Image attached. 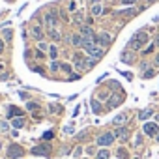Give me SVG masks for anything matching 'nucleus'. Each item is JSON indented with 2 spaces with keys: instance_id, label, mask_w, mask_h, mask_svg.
<instances>
[{
  "instance_id": "obj_1",
  "label": "nucleus",
  "mask_w": 159,
  "mask_h": 159,
  "mask_svg": "<svg viewBox=\"0 0 159 159\" xmlns=\"http://www.w3.org/2000/svg\"><path fill=\"white\" fill-rule=\"evenodd\" d=\"M83 49H84L92 58H98V60L105 54V49H103L101 45H98V43H84V45H83Z\"/></svg>"
},
{
  "instance_id": "obj_2",
  "label": "nucleus",
  "mask_w": 159,
  "mask_h": 159,
  "mask_svg": "<svg viewBox=\"0 0 159 159\" xmlns=\"http://www.w3.org/2000/svg\"><path fill=\"white\" fill-rule=\"evenodd\" d=\"M56 23H58V11H56V10H51V11L45 15V26H47V32H49V30H54V28H56Z\"/></svg>"
},
{
  "instance_id": "obj_3",
  "label": "nucleus",
  "mask_w": 159,
  "mask_h": 159,
  "mask_svg": "<svg viewBox=\"0 0 159 159\" xmlns=\"http://www.w3.org/2000/svg\"><path fill=\"white\" fill-rule=\"evenodd\" d=\"M124 98H125L124 92H120V94H112V96L109 98V105H107V109H114V107H118V105L124 101Z\"/></svg>"
},
{
  "instance_id": "obj_4",
  "label": "nucleus",
  "mask_w": 159,
  "mask_h": 159,
  "mask_svg": "<svg viewBox=\"0 0 159 159\" xmlns=\"http://www.w3.org/2000/svg\"><path fill=\"white\" fill-rule=\"evenodd\" d=\"M144 133H146L148 137H157V135H159V125H157L155 122H146V124H144Z\"/></svg>"
},
{
  "instance_id": "obj_5",
  "label": "nucleus",
  "mask_w": 159,
  "mask_h": 159,
  "mask_svg": "<svg viewBox=\"0 0 159 159\" xmlns=\"http://www.w3.org/2000/svg\"><path fill=\"white\" fill-rule=\"evenodd\" d=\"M114 133H103V135H99L98 137V144L99 146H111L112 142H114Z\"/></svg>"
},
{
  "instance_id": "obj_6",
  "label": "nucleus",
  "mask_w": 159,
  "mask_h": 159,
  "mask_svg": "<svg viewBox=\"0 0 159 159\" xmlns=\"http://www.w3.org/2000/svg\"><path fill=\"white\" fill-rule=\"evenodd\" d=\"M23 153H25V150L19 144H11L8 148V157H11V159H19V157H23Z\"/></svg>"
},
{
  "instance_id": "obj_7",
  "label": "nucleus",
  "mask_w": 159,
  "mask_h": 159,
  "mask_svg": "<svg viewBox=\"0 0 159 159\" xmlns=\"http://www.w3.org/2000/svg\"><path fill=\"white\" fill-rule=\"evenodd\" d=\"M120 60H122L124 64H133V62H135V54H133V51H131V49H125V51H122V54H120Z\"/></svg>"
},
{
  "instance_id": "obj_8",
  "label": "nucleus",
  "mask_w": 159,
  "mask_h": 159,
  "mask_svg": "<svg viewBox=\"0 0 159 159\" xmlns=\"http://www.w3.org/2000/svg\"><path fill=\"white\" fill-rule=\"evenodd\" d=\"M111 41H112V36H111V34H107V32H101V34L98 36V45H101V47L111 45Z\"/></svg>"
},
{
  "instance_id": "obj_9",
  "label": "nucleus",
  "mask_w": 159,
  "mask_h": 159,
  "mask_svg": "<svg viewBox=\"0 0 159 159\" xmlns=\"http://www.w3.org/2000/svg\"><path fill=\"white\" fill-rule=\"evenodd\" d=\"M32 153H34V155H49V153H51V146H49V144L36 146V148H32Z\"/></svg>"
},
{
  "instance_id": "obj_10",
  "label": "nucleus",
  "mask_w": 159,
  "mask_h": 159,
  "mask_svg": "<svg viewBox=\"0 0 159 159\" xmlns=\"http://www.w3.org/2000/svg\"><path fill=\"white\" fill-rule=\"evenodd\" d=\"M114 137H116V139H120V140L124 142V140H127V139H129V129L122 125V127H118V129L114 131Z\"/></svg>"
},
{
  "instance_id": "obj_11",
  "label": "nucleus",
  "mask_w": 159,
  "mask_h": 159,
  "mask_svg": "<svg viewBox=\"0 0 159 159\" xmlns=\"http://www.w3.org/2000/svg\"><path fill=\"white\" fill-rule=\"evenodd\" d=\"M139 13L137 8H127V10H122V11H116V15H122V17H135Z\"/></svg>"
},
{
  "instance_id": "obj_12",
  "label": "nucleus",
  "mask_w": 159,
  "mask_h": 159,
  "mask_svg": "<svg viewBox=\"0 0 159 159\" xmlns=\"http://www.w3.org/2000/svg\"><path fill=\"white\" fill-rule=\"evenodd\" d=\"M19 116H23V111H21L19 107L11 105V107L8 109V118H19Z\"/></svg>"
},
{
  "instance_id": "obj_13",
  "label": "nucleus",
  "mask_w": 159,
  "mask_h": 159,
  "mask_svg": "<svg viewBox=\"0 0 159 159\" xmlns=\"http://www.w3.org/2000/svg\"><path fill=\"white\" fill-rule=\"evenodd\" d=\"M133 38H135V39H137V41H139L140 45H146V43H148V34H146L144 30H140V32H137V34H135Z\"/></svg>"
},
{
  "instance_id": "obj_14",
  "label": "nucleus",
  "mask_w": 159,
  "mask_h": 159,
  "mask_svg": "<svg viewBox=\"0 0 159 159\" xmlns=\"http://www.w3.org/2000/svg\"><path fill=\"white\" fill-rule=\"evenodd\" d=\"M81 36H83V38H94L96 34H94V30H92L88 25H83V26H81Z\"/></svg>"
},
{
  "instance_id": "obj_15",
  "label": "nucleus",
  "mask_w": 159,
  "mask_h": 159,
  "mask_svg": "<svg viewBox=\"0 0 159 159\" xmlns=\"http://www.w3.org/2000/svg\"><path fill=\"white\" fill-rule=\"evenodd\" d=\"M125 122H127V114H124V112H122V114H118V116H114V120H112V124H114V125H118V127H122Z\"/></svg>"
},
{
  "instance_id": "obj_16",
  "label": "nucleus",
  "mask_w": 159,
  "mask_h": 159,
  "mask_svg": "<svg viewBox=\"0 0 159 159\" xmlns=\"http://www.w3.org/2000/svg\"><path fill=\"white\" fill-rule=\"evenodd\" d=\"M32 36H34L36 39H39V41H43V36H45V34H43V28H41V26H34V28H32Z\"/></svg>"
},
{
  "instance_id": "obj_17",
  "label": "nucleus",
  "mask_w": 159,
  "mask_h": 159,
  "mask_svg": "<svg viewBox=\"0 0 159 159\" xmlns=\"http://www.w3.org/2000/svg\"><path fill=\"white\" fill-rule=\"evenodd\" d=\"M152 114H153V109H144V111H140V112H139V120L146 122V120H148Z\"/></svg>"
},
{
  "instance_id": "obj_18",
  "label": "nucleus",
  "mask_w": 159,
  "mask_h": 159,
  "mask_svg": "<svg viewBox=\"0 0 159 159\" xmlns=\"http://www.w3.org/2000/svg\"><path fill=\"white\" fill-rule=\"evenodd\" d=\"M71 43H73L75 47H83L84 39H83V36H81V34H73V38H71Z\"/></svg>"
},
{
  "instance_id": "obj_19",
  "label": "nucleus",
  "mask_w": 159,
  "mask_h": 159,
  "mask_svg": "<svg viewBox=\"0 0 159 159\" xmlns=\"http://www.w3.org/2000/svg\"><path fill=\"white\" fill-rule=\"evenodd\" d=\"M103 13V6L101 4H94L92 6V17H98V15H101Z\"/></svg>"
},
{
  "instance_id": "obj_20",
  "label": "nucleus",
  "mask_w": 159,
  "mask_h": 159,
  "mask_svg": "<svg viewBox=\"0 0 159 159\" xmlns=\"http://www.w3.org/2000/svg\"><path fill=\"white\" fill-rule=\"evenodd\" d=\"M127 49H131V51H140V49H142V45H140L135 38H131V41H129V47H127Z\"/></svg>"
},
{
  "instance_id": "obj_21",
  "label": "nucleus",
  "mask_w": 159,
  "mask_h": 159,
  "mask_svg": "<svg viewBox=\"0 0 159 159\" xmlns=\"http://www.w3.org/2000/svg\"><path fill=\"white\" fill-rule=\"evenodd\" d=\"M11 125H13L15 129H21V127L25 125V118H23V116H19V118H13V122H11Z\"/></svg>"
},
{
  "instance_id": "obj_22",
  "label": "nucleus",
  "mask_w": 159,
  "mask_h": 159,
  "mask_svg": "<svg viewBox=\"0 0 159 159\" xmlns=\"http://www.w3.org/2000/svg\"><path fill=\"white\" fill-rule=\"evenodd\" d=\"M109 157H111L109 150H107V148H103V150H99V152H98V157H96V159H109Z\"/></svg>"
},
{
  "instance_id": "obj_23",
  "label": "nucleus",
  "mask_w": 159,
  "mask_h": 159,
  "mask_svg": "<svg viewBox=\"0 0 159 159\" xmlns=\"http://www.w3.org/2000/svg\"><path fill=\"white\" fill-rule=\"evenodd\" d=\"M49 36H51L54 41H60V39H62V34H60L56 28H54V30H49Z\"/></svg>"
},
{
  "instance_id": "obj_24",
  "label": "nucleus",
  "mask_w": 159,
  "mask_h": 159,
  "mask_svg": "<svg viewBox=\"0 0 159 159\" xmlns=\"http://www.w3.org/2000/svg\"><path fill=\"white\" fill-rule=\"evenodd\" d=\"M90 105H92V111H94L96 114H99V112H101V105H99V101H98V99H92V103H90Z\"/></svg>"
},
{
  "instance_id": "obj_25",
  "label": "nucleus",
  "mask_w": 159,
  "mask_h": 159,
  "mask_svg": "<svg viewBox=\"0 0 159 159\" xmlns=\"http://www.w3.org/2000/svg\"><path fill=\"white\" fill-rule=\"evenodd\" d=\"M84 64H86V69H90V67H94V66L98 64V58H92V56H90V58L84 60Z\"/></svg>"
},
{
  "instance_id": "obj_26",
  "label": "nucleus",
  "mask_w": 159,
  "mask_h": 159,
  "mask_svg": "<svg viewBox=\"0 0 159 159\" xmlns=\"http://www.w3.org/2000/svg\"><path fill=\"white\" fill-rule=\"evenodd\" d=\"M49 54H51V58L54 60V58L58 56V47H56V45H51V47H49Z\"/></svg>"
},
{
  "instance_id": "obj_27",
  "label": "nucleus",
  "mask_w": 159,
  "mask_h": 159,
  "mask_svg": "<svg viewBox=\"0 0 159 159\" xmlns=\"http://www.w3.org/2000/svg\"><path fill=\"white\" fill-rule=\"evenodd\" d=\"M73 23H77V25L83 23V11H77V13L73 15Z\"/></svg>"
},
{
  "instance_id": "obj_28",
  "label": "nucleus",
  "mask_w": 159,
  "mask_h": 159,
  "mask_svg": "<svg viewBox=\"0 0 159 159\" xmlns=\"http://www.w3.org/2000/svg\"><path fill=\"white\" fill-rule=\"evenodd\" d=\"M153 75H155V69H153V67H150V69H146V71H144V75H142V77H144V79H152Z\"/></svg>"
},
{
  "instance_id": "obj_29",
  "label": "nucleus",
  "mask_w": 159,
  "mask_h": 159,
  "mask_svg": "<svg viewBox=\"0 0 159 159\" xmlns=\"http://www.w3.org/2000/svg\"><path fill=\"white\" fill-rule=\"evenodd\" d=\"M60 66H62L60 62H56V60H52V64H51V71H58V69H60Z\"/></svg>"
},
{
  "instance_id": "obj_30",
  "label": "nucleus",
  "mask_w": 159,
  "mask_h": 159,
  "mask_svg": "<svg viewBox=\"0 0 159 159\" xmlns=\"http://www.w3.org/2000/svg\"><path fill=\"white\" fill-rule=\"evenodd\" d=\"M26 109H28V111H32V112H36V111H38V103H34V101H30V103L26 105Z\"/></svg>"
},
{
  "instance_id": "obj_31",
  "label": "nucleus",
  "mask_w": 159,
  "mask_h": 159,
  "mask_svg": "<svg viewBox=\"0 0 159 159\" xmlns=\"http://www.w3.org/2000/svg\"><path fill=\"white\" fill-rule=\"evenodd\" d=\"M153 49H155V43H150V45H148V47H146V49H144L142 52H144V54H150V52H152Z\"/></svg>"
},
{
  "instance_id": "obj_32",
  "label": "nucleus",
  "mask_w": 159,
  "mask_h": 159,
  "mask_svg": "<svg viewBox=\"0 0 159 159\" xmlns=\"http://www.w3.org/2000/svg\"><path fill=\"white\" fill-rule=\"evenodd\" d=\"M52 137H54V133H52V131H45V133H43V140H51Z\"/></svg>"
},
{
  "instance_id": "obj_33",
  "label": "nucleus",
  "mask_w": 159,
  "mask_h": 159,
  "mask_svg": "<svg viewBox=\"0 0 159 159\" xmlns=\"http://www.w3.org/2000/svg\"><path fill=\"white\" fill-rule=\"evenodd\" d=\"M60 69H62V71H66V73H71V66H69V64H62V66H60Z\"/></svg>"
},
{
  "instance_id": "obj_34",
  "label": "nucleus",
  "mask_w": 159,
  "mask_h": 159,
  "mask_svg": "<svg viewBox=\"0 0 159 159\" xmlns=\"http://www.w3.org/2000/svg\"><path fill=\"white\" fill-rule=\"evenodd\" d=\"M118 157H120V159H127V152L120 148V150H118Z\"/></svg>"
},
{
  "instance_id": "obj_35",
  "label": "nucleus",
  "mask_w": 159,
  "mask_h": 159,
  "mask_svg": "<svg viewBox=\"0 0 159 159\" xmlns=\"http://www.w3.org/2000/svg\"><path fill=\"white\" fill-rule=\"evenodd\" d=\"M79 79H81L79 73H69V81H79Z\"/></svg>"
},
{
  "instance_id": "obj_36",
  "label": "nucleus",
  "mask_w": 159,
  "mask_h": 159,
  "mask_svg": "<svg viewBox=\"0 0 159 159\" xmlns=\"http://www.w3.org/2000/svg\"><path fill=\"white\" fill-rule=\"evenodd\" d=\"M8 129H10V125L6 122H0V131H8Z\"/></svg>"
},
{
  "instance_id": "obj_37",
  "label": "nucleus",
  "mask_w": 159,
  "mask_h": 159,
  "mask_svg": "<svg viewBox=\"0 0 159 159\" xmlns=\"http://www.w3.org/2000/svg\"><path fill=\"white\" fill-rule=\"evenodd\" d=\"M75 8H77V6H75V0H71V2L67 4V10H69V11H75Z\"/></svg>"
},
{
  "instance_id": "obj_38",
  "label": "nucleus",
  "mask_w": 159,
  "mask_h": 159,
  "mask_svg": "<svg viewBox=\"0 0 159 159\" xmlns=\"http://www.w3.org/2000/svg\"><path fill=\"white\" fill-rule=\"evenodd\" d=\"M135 2H137V0H122L124 6H131V4H135Z\"/></svg>"
},
{
  "instance_id": "obj_39",
  "label": "nucleus",
  "mask_w": 159,
  "mask_h": 159,
  "mask_svg": "<svg viewBox=\"0 0 159 159\" xmlns=\"http://www.w3.org/2000/svg\"><path fill=\"white\" fill-rule=\"evenodd\" d=\"M39 49H41V51H47V49H49V45H47L45 41H39Z\"/></svg>"
},
{
  "instance_id": "obj_40",
  "label": "nucleus",
  "mask_w": 159,
  "mask_h": 159,
  "mask_svg": "<svg viewBox=\"0 0 159 159\" xmlns=\"http://www.w3.org/2000/svg\"><path fill=\"white\" fill-rule=\"evenodd\" d=\"M140 144H142V137L137 135V139H135V146H140Z\"/></svg>"
},
{
  "instance_id": "obj_41",
  "label": "nucleus",
  "mask_w": 159,
  "mask_h": 159,
  "mask_svg": "<svg viewBox=\"0 0 159 159\" xmlns=\"http://www.w3.org/2000/svg\"><path fill=\"white\" fill-rule=\"evenodd\" d=\"M4 39H11V30H6L4 32Z\"/></svg>"
},
{
  "instance_id": "obj_42",
  "label": "nucleus",
  "mask_w": 159,
  "mask_h": 159,
  "mask_svg": "<svg viewBox=\"0 0 159 159\" xmlns=\"http://www.w3.org/2000/svg\"><path fill=\"white\" fill-rule=\"evenodd\" d=\"M153 64H155V67H157V69H159V52H157V54H155V60H153Z\"/></svg>"
},
{
  "instance_id": "obj_43",
  "label": "nucleus",
  "mask_w": 159,
  "mask_h": 159,
  "mask_svg": "<svg viewBox=\"0 0 159 159\" xmlns=\"http://www.w3.org/2000/svg\"><path fill=\"white\" fill-rule=\"evenodd\" d=\"M60 17H62L64 21H69V19H67V15H66V11H60Z\"/></svg>"
},
{
  "instance_id": "obj_44",
  "label": "nucleus",
  "mask_w": 159,
  "mask_h": 159,
  "mask_svg": "<svg viewBox=\"0 0 159 159\" xmlns=\"http://www.w3.org/2000/svg\"><path fill=\"white\" fill-rule=\"evenodd\" d=\"M2 52H4V41L0 39V54H2Z\"/></svg>"
},
{
  "instance_id": "obj_45",
  "label": "nucleus",
  "mask_w": 159,
  "mask_h": 159,
  "mask_svg": "<svg viewBox=\"0 0 159 159\" xmlns=\"http://www.w3.org/2000/svg\"><path fill=\"white\" fill-rule=\"evenodd\" d=\"M64 131H66V133H71V131H73V125H67V127H66Z\"/></svg>"
},
{
  "instance_id": "obj_46",
  "label": "nucleus",
  "mask_w": 159,
  "mask_h": 159,
  "mask_svg": "<svg viewBox=\"0 0 159 159\" xmlns=\"http://www.w3.org/2000/svg\"><path fill=\"white\" fill-rule=\"evenodd\" d=\"M99 2H101V0H90V4H92V6H94V4H99Z\"/></svg>"
},
{
  "instance_id": "obj_47",
  "label": "nucleus",
  "mask_w": 159,
  "mask_h": 159,
  "mask_svg": "<svg viewBox=\"0 0 159 159\" xmlns=\"http://www.w3.org/2000/svg\"><path fill=\"white\" fill-rule=\"evenodd\" d=\"M155 45H157V47H159V36H157V39H155Z\"/></svg>"
},
{
  "instance_id": "obj_48",
  "label": "nucleus",
  "mask_w": 159,
  "mask_h": 159,
  "mask_svg": "<svg viewBox=\"0 0 159 159\" xmlns=\"http://www.w3.org/2000/svg\"><path fill=\"white\" fill-rule=\"evenodd\" d=\"M146 2H148V4H153V2H155V0H146Z\"/></svg>"
},
{
  "instance_id": "obj_49",
  "label": "nucleus",
  "mask_w": 159,
  "mask_h": 159,
  "mask_svg": "<svg viewBox=\"0 0 159 159\" xmlns=\"http://www.w3.org/2000/svg\"><path fill=\"white\" fill-rule=\"evenodd\" d=\"M155 23H159V17H157V19H155Z\"/></svg>"
},
{
  "instance_id": "obj_50",
  "label": "nucleus",
  "mask_w": 159,
  "mask_h": 159,
  "mask_svg": "<svg viewBox=\"0 0 159 159\" xmlns=\"http://www.w3.org/2000/svg\"><path fill=\"white\" fill-rule=\"evenodd\" d=\"M157 140H159V135H157Z\"/></svg>"
},
{
  "instance_id": "obj_51",
  "label": "nucleus",
  "mask_w": 159,
  "mask_h": 159,
  "mask_svg": "<svg viewBox=\"0 0 159 159\" xmlns=\"http://www.w3.org/2000/svg\"><path fill=\"white\" fill-rule=\"evenodd\" d=\"M0 148H2V144H0Z\"/></svg>"
},
{
  "instance_id": "obj_52",
  "label": "nucleus",
  "mask_w": 159,
  "mask_h": 159,
  "mask_svg": "<svg viewBox=\"0 0 159 159\" xmlns=\"http://www.w3.org/2000/svg\"><path fill=\"white\" fill-rule=\"evenodd\" d=\"M137 159H140V157H137Z\"/></svg>"
}]
</instances>
